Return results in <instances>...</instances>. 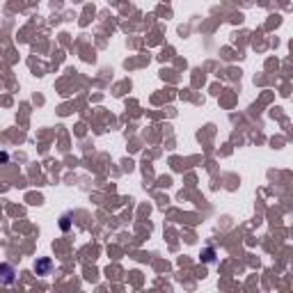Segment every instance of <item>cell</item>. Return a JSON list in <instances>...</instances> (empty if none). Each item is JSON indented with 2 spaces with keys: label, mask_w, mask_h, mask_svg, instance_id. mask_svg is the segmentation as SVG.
<instances>
[{
  "label": "cell",
  "mask_w": 293,
  "mask_h": 293,
  "mask_svg": "<svg viewBox=\"0 0 293 293\" xmlns=\"http://www.w3.org/2000/svg\"><path fill=\"white\" fill-rule=\"evenodd\" d=\"M16 282V270L12 264H0V284L2 286H10V284Z\"/></svg>",
  "instance_id": "1"
},
{
  "label": "cell",
  "mask_w": 293,
  "mask_h": 293,
  "mask_svg": "<svg viewBox=\"0 0 293 293\" xmlns=\"http://www.w3.org/2000/svg\"><path fill=\"white\" fill-rule=\"evenodd\" d=\"M32 270L37 272L39 277H44V275H48L50 270H53V259L50 256H39L37 261H34V266H32Z\"/></svg>",
  "instance_id": "2"
},
{
  "label": "cell",
  "mask_w": 293,
  "mask_h": 293,
  "mask_svg": "<svg viewBox=\"0 0 293 293\" xmlns=\"http://www.w3.org/2000/svg\"><path fill=\"white\" fill-rule=\"evenodd\" d=\"M69 220H71V216H69V213H64V216L60 218V227H62V232H69V227H71V222H69Z\"/></svg>",
  "instance_id": "3"
},
{
  "label": "cell",
  "mask_w": 293,
  "mask_h": 293,
  "mask_svg": "<svg viewBox=\"0 0 293 293\" xmlns=\"http://www.w3.org/2000/svg\"><path fill=\"white\" fill-rule=\"evenodd\" d=\"M213 254H216V252H213L211 248H206V250H204V261H208V264H211V261H213Z\"/></svg>",
  "instance_id": "4"
}]
</instances>
